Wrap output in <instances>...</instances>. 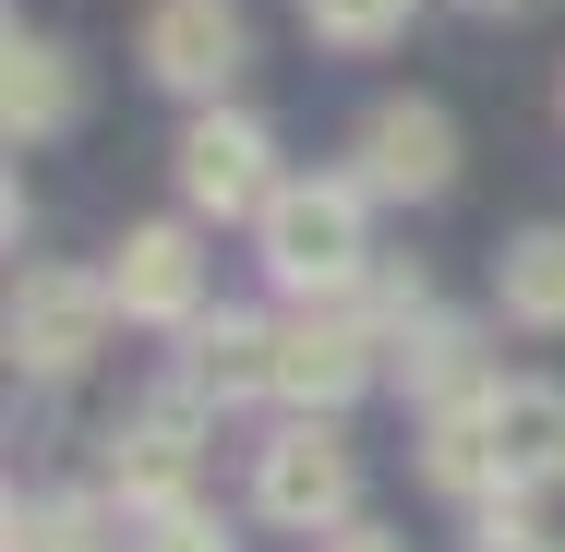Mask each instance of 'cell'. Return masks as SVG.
<instances>
[{"mask_svg":"<svg viewBox=\"0 0 565 552\" xmlns=\"http://www.w3.org/2000/svg\"><path fill=\"white\" fill-rule=\"evenodd\" d=\"M109 480H120V505L181 517V505H193V397H157V409L109 444Z\"/></svg>","mask_w":565,"mask_h":552,"instance_id":"10","label":"cell"},{"mask_svg":"<svg viewBox=\"0 0 565 552\" xmlns=\"http://www.w3.org/2000/svg\"><path fill=\"white\" fill-rule=\"evenodd\" d=\"M253 228H265L277 289H349L361 277V181H277V205Z\"/></svg>","mask_w":565,"mask_h":552,"instance_id":"2","label":"cell"},{"mask_svg":"<svg viewBox=\"0 0 565 552\" xmlns=\"http://www.w3.org/2000/svg\"><path fill=\"white\" fill-rule=\"evenodd\" d=\"M493 409V397H481ZM481 409H434V433H422V480L457 493V505H481V493H505V468H493V421Z\"/></svg>","mask_w":565,"mask_h":552,"instance_id":"14","label":"cell"},{"mask_svg":"<svg viewBox=\"0 0 565 552\" xmlns=\"http://www.w3.org/2000/svg\"><path fill=\"white\" fill-rule=\"evenodd\" d=\"M493 301H505V325L565 336V228H518L493 252Z\"/></svg>","mask_w":565,"mask_h":552,"instance_id":"13","label":"cell"},{"mask_svg":"<svg viewBox=\"0 0 565 552\" xmlns=\"http://www.w3.org/2000/svg\"><path fill=\"white\" fill-rule=\"evenodd\" d=\"M109 277H61V264H36L24 289H12V360L24 372H85L97 360V336H109Z\"/></svg>","mask_w":565,"mask_h":552,"instance_id":"3","label":"cell"},{"mask_svg":"<svg viewBox=\"0 0 565 552\" xmlns=\"http://www.w3.org/2000/svg\"><path fill=\"white\" fill-rule=\"evenodd\" d=\"M253 505L301 541H338L361 505V456L338 444V421H289L277 444H253Z\"/></svg>","mask_w":565,"mask_h":552,"instance_id":"1","label":"cell"},{"mask_svg":"<svg viewBox=\"0 0 565 552\" xmlns=\"http://www.w3.org/2000/svg\"><path fill=\"white\" fill-rule=\"evenodd\" d=\"M181 193H193V217H265V205H277V144H265V120L205 109L181 132Z\"/></svg>","mask_w":565,"mask_h":552,"instance_id":"4","label":"cell"},{"mask_svg":"<svg viewBox=\"0 0 565 552\" xmlns=\"http://www.w3.org/2000/svg\"><path fill=\"white\" fill-rule=\"evenodd\" d=\"M109 301H120V325H193L205 313V252H193V228H132L120 240V264H109Z\"/></svg>","mask_w":565,"mask_h":552,"instance_id":"8","label":"cell"},{"mask_svg":"<svg viewBox=\"0 0 565 552\" xmlns=\"http://www.w3.org/2000/svg\"><path fill=\"white\" fill-rule=\"evenodd\" d=\"M241 48H253V36H241L228 0H157V12H145V73H157L169 97H205V109H217L228 73H241Z\"/></svg>","mask_w":565,"mask_h":552,"instance_id":"6","label":"cell"},{"mask_svg":"<svg viewBox=\"0 0 565 552\" xmlns=\"http://www.w3.org/2000/svg\"><path fill=\"white\" fill-rule=\"evenodd\" d=\"M301 24H313L326 48H385V36L409 24V0H301Z\"/></svg>","mask_w":565,"mask_h":552,"instance_id":"15","label":"cell"},{"mask_svg":"<svg viewBox=\"0 0 565 552\" xmlns=\"http://www.w3.org/2000/svg\"><path fill=\"white\" fill-rule=\"evenodd\" d=\"M457 181V120L434 97H385L361 120V193H397V205H434Z\"/></svg>","mask_w":565,"mask_h":552,"instance_id":"5","label":"cell"},{"mask_svg":"<svg viewBox=\"0 0 565 552\" xmlns=\"http://www.w3.org/2000/svg\"><path fill=\"white\" fill-rule=\"evenodd\" d=\"M0 61H12V73H0V120H12V144H36V132H61V120L85 109V85H73V48H49V36H12Z\"/></svg>","mask_w":565,"mask_h":552,"instance_id":"12","label":"cell"},{"mask_svg":"<svg viewBox=\"0 0 565 552\" xmlns=\"http://www.w3.org/2000/svg\"><path fill=\"white\" fill-rule=\"evenodd\" d=\"M457 12H530V0H457Z\"/></svg>","mask_w":565,"mask_h":552,"instance_id":"18","label":"cell"},{"mask_svg":"<svg viewBox=\"0 0 565 552\" xmlns=\"http://www.w3.org/2000/svg\"><path fill=\"white\" fill-rule=\"evenodd\" d=\"M493 468H505V493H554L565 480V385L554 372H518V385H493Z\"/></svg>","mask_w":565,"mask_h":552,"instance_id":"9","label":"cell"},{"mask_svg":"<svg viewBox=\"0 0 565 552\" xmlns=\"http://www.w3.org/2000/svg\"><path fill=\"white\" fill-rule=\"evenodd\" d=\"M145 552H241V541H228V517L181 505V517H145Z\"/></svg>","mask_w":565,"mask_h":552,"instance_id":"16","label":"cell"},{"mask_svg":"<svg viewBox=\"0 0 565 552\" xmlns=\"http://www.w3.org/2000/svg\"><path fill=\"white\" fill-rule=\"evenodd\" d=\"M361 385H373V325L361 313H289L277 325V397H301V421L349 409Z\"/></svg>","mask_w":565,"mask_h":552,"instance_id":"7","label":"cell"},{"mask_svg":"<svg viewBox=\"0 0 565 552\" xmlns=\"http://www.w3.org/2000/svg\"><path fill=\"white\" fill-rule=\"evenodd\" d=\"M193 348H181V397H265L277 385V325L253 313H193Z\"/></svg>","mask_w":565,"mask_h":552,"instance_id":"11","label":"cell"},{"mask_svg":"<svg viewBox=\"0 0 565 552\" xmlns=\"http://www.w3.org/2000/svg\"><path fill=\"white\" fill-rule=\"evenodd\" d=\"M469 552H554V541H542V529L518 517V493H505V505H481V541Z\"/></svg>","mask_w":565,"mask_h":552,"instance_id":"17","label":"cell"}]
</instances>
